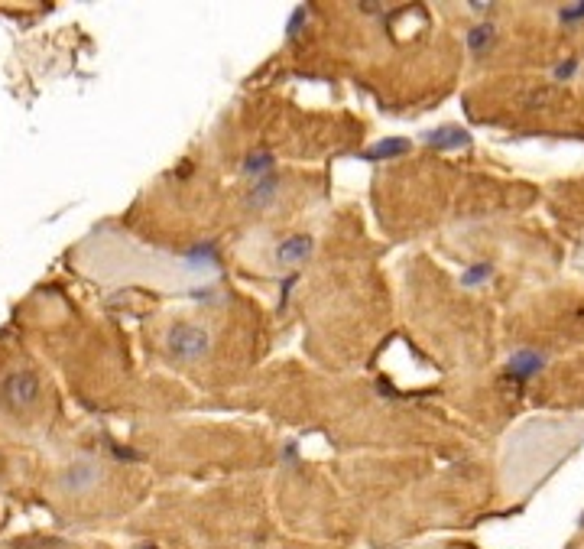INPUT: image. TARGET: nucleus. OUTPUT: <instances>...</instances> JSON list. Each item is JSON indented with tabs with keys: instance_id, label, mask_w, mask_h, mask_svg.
Listing matches in <instances>:
<instances>
[{
	"instance_id": "nucleus-4",
	"label": "nucleus",
	"mask_w": 584,
	"mask_h": 549,
	"mask_svg": "<svg viewBox=\"0 0 584 549\" xmlns=\"http://www.w3.org/2000/svg\"><path fill=\"white\" fill-rule=\"evenodd\" d=\"M98 475H101V471H98V465H91V461H75L72 468L66 471V478H62V481H66L68 491H75V494H78V491L91 488V484L98 481Z\"/></svg>"
},
{
	"instance_id": "nucleus-14",
	"label": "nucleus",
	"mask_w": 584,
	"mask_h": 549,
	"mask_svg": "<svg viewBox=\"0 0 584 549\" xmlns=\"http://www.w3.org/2000/svg\"><path fill=\"white\" fill-rule=\"evenodd\" d=\"M575 68H578V62H565V66L555 68V78H558V81H562V78H571V75H575Z\"/></svg>"
},
{
	"instance_id": "nucleus-6",
	"label": "nucleus",
	"mask_w": 584,
	"mask_h": 549,
	"mask_svg": "<svg viewBox=\"0 0 584 549\" xmlns=\"http://www.w3.org/2000/svg\"><path fill=\"white\" fill-rule=\"evenodd\" d=\"M429 143H435V147H467V133L458 130V127H438V130L429 133Z\"/></svg>"
},
{
	"instance_id": "nucleus-11",
	"label": "nucleus",
	"mask_w": 584,
	"mask_h": 549,
	"mask_svg": "<svg viewBox=\"0 0 584 549\" xmlns=\"http://www.w3.org/2000/svg\"><path fill=\"white\" fill-rule=\"evenodd\" d=\"M494 43V26H474V30L467 33V46L474 52H484V46Z\"/></svg>"
},
{
	"instance_id": "nucleus-1",
	"label": "nucleus",
	"mask_w": 584,
	"mask_h": 549,
	"mask_svg": "<svg viewBox=\"0 0 584 549\" xmlns=\"http://www.w3.org/2000/svg\"><path fill=\"white\" fill-rule=\"evenodd\" d=\"M169 352L175 354L179 361H195L202 354H208V344H212V335L202 329V325H192V322H175L169 329Z\"/></svg>"
},
{
	"instance_id": "nucleus-8",
	"label": "nucleus",
	"mask_w": 584,
	"mask_h": 549,
	"mask_svg": "<svg viewBox=\"0 0 584 549\" xmlns=\"http://www.w3.org/2000/svg\"><path fill=\"white\" fill-rule=\"evenodd\" d=\"M409 150V140H380V143H373L370 150H367V160H387V156H396V153H406Z\"/></svg>"
},
{
	"instance_id": "nucleus-2",
	"label": "nucleus",
	"mask_w": 584,
	"mask_h": 549,
	"mask_svg": "<svg viewBox=\"0 0 584 549\" xmlns=\"http://www.w3.org/2000/svg\"><path fill=\"white\" fill-rule=\"evenodd\" d=\"M0 400L10 410H29L39 400V377L33 371H10L0 384Z\"/></svg>"
},
{
	"instance_id": "nucleus-10",
	"label": "nucleus",
	"mask_w": 584,
	"mask_h": 549,
	"mask_svg": "<svg viewBox=\"0 0 584 549\" xmlns=\"http://www.w3.org/2000/svg\"><path fill=\"white\" fill-rule=\"evenodd\" d=\"M490 264H474L471 270H464L461 273V286H481V283H487L490 279Z\"/></svg>"
},
{
	"instance_id": "nucleus-3",
	"label": "nucleus",
	"mask_w": 584,
	"mask_h": 549,
	"mask_svg": "<svg viewBox=\"0 0 584 549\" xmlns=\"http://www.w3.org/2000/svg\"><path fill=\"white\" fill-rule=\"evenodd\" d=\"M308 254H312V237L292 235V237H286V241H279L273 260H276V267H292V264H302Z\"/></svg>"
},
{
	"instance_id": "nucleus-5",
	"label": "nucleus",
	"mask_w": 584,
	"mask_h": 549,
	"mask_svg": "<svg viewBox=\"0 0 584 549\" xmlns=\"http://www.w3.org/2000/svg\"><path fill=\"white\" fill-rule=\"evenodd\" d=\"M542 364H546V361H542V354H536V352H529V348H523V352H516V354L510 358V374L516 377V381H529V377H533V374L539 371Z\"/></svg>"
},
{
	"instance_id": "nucleus-13",
	"label": "nucleus",
	"mask_w": 584,
	"mask_h": 549,
	"mask_svg": "<svg viewBox=\"0 0 584 549\" xmlns=\"http://www.w3.org/2000/svg\"><path fill=\"white\" fill-rule=\"evenodd\" d=\"M302 20H306V7H299L296 14H292V20H289V36H296V30L302 26Z\"/></svg>"
},
{
	"instance_id": "nucleus-12",
	"label": "nucleus",
	"mask_w": 584,
	"mask_h": 549,
	"mask_svg": "<svg viewBox=\"0 0 584 549\" xmlns=\"http://www.w3.org/2000/svg\"><path fill=\"white\" fill-rule=\"evenodd\" d=\"M581 16H584V4H575V7H565L562 10V20H581Z\"/></svg>"
},
{
	"instance_id": "nucleus-7",
	"label": "nucleus",
	"mask_w": 584,
	"mask_h": 549,
	"mask_svg": "<svg viewBox=\"0 0 584 549\" xmlns=\"http://www.w3.org/2000/svg\"><path fill=\"white\" fill-rule=\"evenodd\" d=\"M273 195H276V179H273V176H263V179H256L254 189H250V205L260 208V205H266Z\"/></svg>"
},
{
	"instance_id": "nucleus-9",
	"label": "nucleus",
	"mask_w": 584,
	"mask_h": 549,
	"mask_svg": "<svg viewBox=\"0 0 584 549\" xmlns=\"http://www.w3.org/2000/svg\"><path fill=\"white\" fill-rule=\"evenodd\" d=\"M244 169H247L250 176H273L270 169H273V156L270 153H256L250 156L247 163H244Z\"/></svg>"
},
{
	"instance_id": "nucleus-15",
	"label": "nucleus",
	"mask_w": 584,
	"mask_h": 549,
	"mask_svg": "<svg viewBox=\"0 0 584 549\" xmlns=\"http://www.w3.org/2000/svg\"><path fill=\"white\" fill-rule=\"evenodd\" d=\"M140 549H156V546H140Z\"/></svg>"
}]
</instances>
